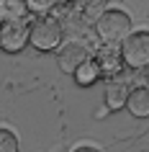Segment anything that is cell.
I'll return each instance as SVG.
<instances>
[{"mask_svg":"<svg viewBox=\"0 0 149 152\" xmlns=\"http://www.w3.org/2000/svg\"><path fill=\"white\" fill-rule=\"evenodd\" d=\"M95 34L103 44H124L129 36H131V18L126 10L118 8H108L105 16L95 23Z\"/></svg>","mask_w":149,"mask_h":152,"instance_id":"obj_2","label":"cell"},{"mask_svg":"<svg viewBox=\"0 0 149 152\" xmlns=\"http://www.w3.org/2000/svg\"><path fill=\"white\" fill-rule=\"evenodd\" d=\"M126 108L136 119H147L149 116V85H136V88H131Z\"/></svg>","mask_w":149,"mask_h":152,"instance_id":"obj_9","label":"cell"},{"mask_svg":"<svg viewBox=\"0 0 149 152\" xmlns=\"http://www.w3.org/2000/svg\"><path fill=\"white\" fill-rule=\"evenodd\" d=\"M64 3H67V0H64ZM72 3H75V0H72Z\"/></svg>","mask_w":149,"mask_h":152,"instance_id":"obj_15","label":"cell"},{"mask_svg":"<svg viewBox=\"0 0 149 152\" xmlns=\"http://www.w3.org/2000/svg\"><path fill=\"white\" fill-rule=\"evenodd\" d=\"M87 59H90L87 47H85V44H80V41H67V44H62L59 57H57L59 70H62V72H70V75H75V72L80 70V64H85Z\"/></svg>","mask_w":149,"mask_h":152,"instance_id":"obj_5","label":"cell"},{"mask_svg":"<svg viewBox=\"0 0 149 152\" xmlns=\"http://www.w3.org/2000/svg\"><path fill=\"white\" fill-rule=\"evenodd\" d=\"M100 75L103 72L98 67V62H95V57H90L85 64H80V70L75 72V80H77V85H93V83H98Z\"/></svg>","mask_w":149,"mask_h":152,"instance_id":"obj_10","label":"cell"},{"mask_svg":"<svg viewBox=\"0 0 149 152\" xmlns=\"http://www.w3.org/2000/svg\"><path fill=\"white\" fill-rule=\"evenodd\" d=\"M95 62L100 67L103 75H118L124 70V52H121V44H103L98 52H95Z\"/></svg>","mask_w":149,"mask_h":152,"instance_id":"obj_6","label":"cell"},{"mask_svg":"<svg viewBox=\"0 0 149 152\" xmlns=\"http://www.w3.org/2000/svg\"><path fill=\"white\" fill-rule=\"evenodd\" d=\"M26 44H31V23H26L23 18H5L0 28V47L8 54H16Z\"/></svg>","mask_w":149,"mask_h":152,"instance_id":"obj_3","label":"cell"},{"mask_svg":"<svg viewBox=\"0 0 149 152\" xmlns=\"http://www.w3.org/2000/svg\"><path fill=\"white\" fill-rule=\"evenodd\" d=\"M64 41V28L59 23V18L49 16H36L31 21V47L36 52H54L62 49Z\"/></svg>","mask_w":149,"mask_h":152,"instance_id":"obj_1","label":"cell"},{"mask_svg":"<svg viewBox=\"0 0 149 152\" xmlns=\"http://www.w3.org/2000/svg\"><path fill=\"white\" fill-rule=\"evenodd\" d=\"M72 152H100V150L93 147V144H82V147H77V150H72Z\"/></svg>","mask_w":149,"mask_h":152,"instance_id":"obj_14","label":"cell"},{"mask_svg":"<svg viewBox=\"0 0 149 152\" xmlns=\"http://www.w3.org/2000/svg\"><path fill=\"white\" fill-rule=\"evenodd\" d=\"M124 62L129 70H147L149 67V31H134L121 44Z\"/></svg>","mask_w":149,"mask_h":152,"instance_id":"obj_4","label":"cell"},{"mask_svg":"<svg viewBox=\"0 0 149 152\" xmlns=\"http://www.w3.org/2000/svg\"><path fill=\"white\" fill-rule=\"evenodd\" d=\"M129 93H131V90L126 88V83L118 80V77H113V80H108L105 88H103V101H105V106H108L110 111H121V108H126V103H129Z\"/></svg>","mask_w":149,"mask_h":152,"instance_id":"obj_7","label":"cell"},{"mask_svg":"<svg viewBox=\"0 0 149 152\" xmlns=\"http://www.w3.org/2000/svg\"><path fill=\"white\" fill-rule=\"evenodd\" d=\"M0 152H18V139L10 129H0Z\"/></svg>","mask_w":149,"mask_h":152,"instance_id":"obj_13","label":"cell"},{"mask_svg":"<svg viewBox=\"0 0 149 152\" xmlns=\"http://www.w3.org/2000/svg\"><path fill=\"white\" fill-rule=\"evenodd\" d=\"M54 3L57 0H26V8H28V13H36V16H49Z\"/></svg>","mask_w":149,"mask_h":152,"instance_id":"obj_12","label":"cell"},{"mask_svg":"<svg viewBox=\"0 0 149 152\" xmlns=\"http://www.w3.org/2000/svg\"><path fill=\"white\" fill-rule=\"evenodd\" d=\"M26 0H3V21L5 18H23L26 16Z\"/></svg>","mask_w":149,"mask_h":152,"instance_id":"obj_11","label":"cell"},{"mask_svg":"<svg viewBox=\"0 0 149 152\" xmlns=\"http://www.w3.org/2000/svg\"><path fill=\"white\" fill-rule=\"evenodd\" d=\"M108 10V0H75V13L82 23H98Z\"/></svg>","mask_w":149,"mask_h":152,"instance_id":"obj_8","label":"cell"}]
</instances>
